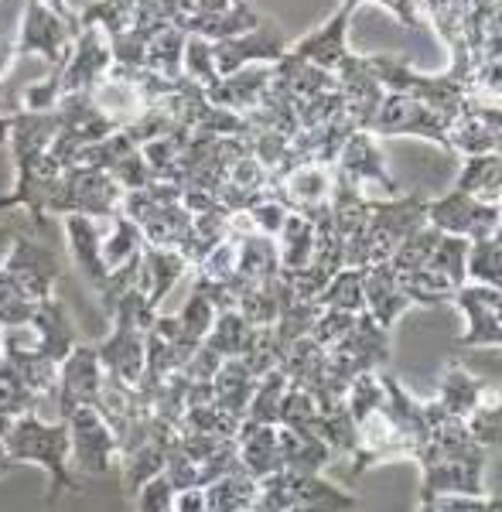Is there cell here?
<instances>
[{
	"instance_id": "34",
	"label": "cell",
	"mask_w": 502,
	"mask_h": 512,
	"mask_svg": "<svg viewBox=\"0 0 502 512\" xmlns=\"http://www.w3.org/2000/svg\"><path fill=\"white\" fill-rule=\"evenodd\" d=\"M257 499V478L246 472L222 475L212 485H205V502L209 512H246Z\"/></svg>"
},
{
	"instance_id": "24",
	"label": "cell",
	"mask_w": 502,
	"mask_h": 512,
	"mask_svg": "<svg viewBox=\"0 0 502 512\" xmlns=\"http://www.w3.org/2000/svg\"><path fill=\"white\" fill-rule=\"evenodd\" d=\"M31 328L38 332V342H41V355L52 359L55 366L76 349V325H72L69 311L62 308L59 301L45 297V301L35 304V315H31Z\"/></svg>"
},
{
	"instance_id": "46",
	"label": "cell",
	"mask_w": 502,
	"mask_h": 512,
	"mask_svg": "<svg viewBox=\"0 0 502 512\" xmlns=\"http://www.w3.org/2000/svg\"><path fill=\"white\" fill-rule=\"evenodd\" d=\"M141 502H137V512H171V499H175V485L161 475H154L151 482H144L141 489Z\"/></svg>"
},
{
	"instance_id": "20",
	"label": "cell",
	"mask_w": 502,
	"mask_h": 512,
	"mask_svg": "<svg viewBox=\"0 0 502 512\" xmlns=\"http://www.w3.org/2000/svg\"><path fill=\"white\" fill-rule=\"evenodd\" d=\"M110 219H93V216H79V212H69L65 216V236H69V250L76 256L82 277L96 287V291H106V263H103V233Z\"/></svg>"
},
{
	"instance_id": "13",
	"label": "cell",
	"mask_w": 502,
	"mask_h": 512,
	"mask_svg": "<svg viewBox=\"0 0 502 512\" xmlns=\"http://www.w3.org/2000/svg\"><path fill=\"white\" fill-rule=\"evenodd\" d=\"M499 287H485V284H462L455 294H451V304L465 315L468 328L465 335L458 338L462 349H499L502 342V321H499Z\"/></svg>"
},
{
	"instance_id": "30",
	"label": "cell",
	"mask_w": 502,
	"mask_h": 512,
	"mask_svg": "<svg viewBox=\"0 0 502 512\" xmlns=\"http://www.w3.org/2000/svg\"><path fill=\"white\" fill-rule=\"evenodd\" d=\"M236 239V277L250 280V284H263L270 277H281V260H277V246L270 236L250 233L233 236Z\"/></svg>"
},
{
	"instance_id": "38",
	"label": "cell",
	"mask_w": 502,
	"mask_h": 512,
	"mask_svg": "<svg viewBox=\"0 0 502 512\" xmlns=\"http://www.w3.org/2000/svg\"><path fill=\"white\" fill-rule=\"evenodd\" d=\"M465 253H468V239L441 233L424 270H431V274L438 280H444L451 291H458L462 284H468L465 280Z\"/></svg>"
},
{
	"instance_id": "52",
	"label": "cell",
	"mask_w": 502,
	"mask_h": 512,
	"mask_svg": "<svg viewBox=\"0 0 502 512\" xmlns=\"http://www.w3.org/2000/svg\"><path fill=\"white\" fill-rule=\"evenodd\" d=\"M246 512H257V509H253V506H250V509H246Z\"/></svg>"
},
{
	"instance_id": "4",
	"label": "cell",
	"mask_w": 502,
	"mask_h": 512,
	"mask_svg": "<svg viewBox=\"0 0 502 512\" xmlns=\"http://www.w3.org/2000/svg\"><path fill=\"white\" fill-rule=\"evenodd\" d=\"M339 175L356 188L359 198L366 202H390V198L403 195L400 181L390 175L380 151V137H373L369 130H356L349 140L342 144L339 158L332 164Z\"/></svg>"
},
{
	"instance_id": "31",
	"label": "cell",
	"mask_w": 502,
	"mask_h": 512,
	"mask_svg": "<svg viewBox=\"0 0 502 512\" xmlns=\"http://www.w3.org/2000/svg\"><path fill=\"white\" fill-rule=\"evenodd\" d=\"M144 253V233L137 222H130L127 216H113L106 222V233H103V263H106V274L113 270L127 267V263L141 260Z\"/></svg>"
},
{
	"instance_id": "10",
	"label": "cell",
	"mask_w": 502,
	"mask_h": 512,
	"mask_svg": "<svg viewBox=\"0 0 502 512\" xmlns=\"http://www.w3.org/2000/svg\"><path fill=\"white\" fill-rule=\"evenodd\" d=\"M110 65H113L110 35H106L100 24H82L69 62H65L59 72V93L62 96L89 93V89L110 72Z\"/></svg>"
},
{
	"instance_id": "16",
	"label": "cell",
	"mask_w": 502,
	"mask_h": 512,
	"mask_svg": "<svg viewBox=\"0 0 502 512\" xmlns=\"http://www.w3.org/2000/svg\"><path fill=\"white\" fill-rule=\"evenodd\" d=\"M0 270H4V274L21 287V294L35 304L45 301V297H52V280L59 277L55 256L35 243H28V239H18V243L7 250Z\"/></svg>"
},
{
	"instance_id": "32",
	"label": "cell",
	"mask_w": 502,
	"mask_h": 512,
	"mask_svg": "<svg viewBox=\"0 0 502 512\" xmlns=\"http://www.w3.org/2000/svg\"><path fill=\"white\" fill-rule=\"evenodd\" d=\"M222 239H229V209L212 205L209 212L192 216V236H188V243L181 246V256L188 260V267H195L205 253L216 250Z\"/></svg>"
},
{
	"instance_id": "25",
	"label": "cell",
	"mask_w": 502,
	"mask_h": 512,
	"mask_svg": "<svg viewBox=\"0 0 502 512\" xmlns=\"http://www.w3.org/2000/svg\"><path fill=\"white\" fill-rule=\"evenodd\" d=\"M315 222L304 219V216H294V212H287L281 233L274 236V246H277V260H281V277L291 280L298 277L301 270L311 267V260H315Z\"/></svg>"
},
{
	"instance_id": "40",
	"label": "cell",
	"mask_w": 502,
	"mask_h": 512,
	"mask_svg": "<svg viewBox=\"0 0 502 512\" xmlns=\"http://www.w3.org/2000/svg\"><path fill=\"white\" fill-rule=\"evenodd\" d=\"M216 304L205 297L199 287H192V294H188V304L175 315V325H178V338L188 345H202L205 338H209L212 325H216Z\"/></svg>"
},
{
	"instance_id": "28",
	"label": "cell",
	"mask_w": 502,
	"mask_h": 512,
	"mask_svg": "<svg viewBox=\"0 0 502 512\" xmlns=\"http://www.w3.org/2000/svg\"><path fill=\"white\" fill-rule=\"evenodd\" d=\"M499 171H502L499 151L472 154V158H465V164H462V175H458V181H455V192L472 195L475 202H485V205H499L502 202Z\"/></svg>"
},
{
	"instance_id": "1",
	"label": "cell",
	"mask_w": 502,
	"mask_h": 512,
	"mask_svg": "<svg viewBox=\"0 0 502 512\" xmlns=\"http://www.w3.org/2000/svg\"><path fill=\"white\" fill-rule=\"evenodd\" d=\"M369 69H373L376 82L383 86V93H397L421 99L431 110H438L444 120H455L462 113L465 103V82L451 72H421L410 59L403 55H369Z\"/></svg>"
},
{
	"instance_id": "12",
	"label": "cell",
	"mask_w": 502,
	"mask_h": 512,
	"mask_svg": "<svg viewBox=\"0 0 502 512\" xmlns=\"http://www.w3.org/2000/svg\"><path fill=\"white\" fill-rule=\"evenodd\" d=\"M69 424V444H72V458L82 472L89 475H106L113 468V458L120 454L117 437H113L110 424L103 420V414L96 407H79L65 417Z\"/></svg>"
},
{
	"instance_id": "8",
	"label": "cell",
	"mask_w": 502,
	"mask_h": 512,
	"mask_svg": "<svg viewBox=\"0 0 502 512\" xmlns=\"http://www.w3.org/2000/svg\"><path fill=\"white\" fill-rule=\"evenodd\" d=\"M369 134L373 137H424L434 144L448 147V120L438 110H431L421 99L386 93L380 110H376L373 123H369Z\"/></svg>"
},
{
	"instance_id": "15",
	"label": "cell",
	"mask_w": 502,
	"mask_h": 512,
	"mask_svg": "<svg viewBox=\"0 0 502 512\" xmlns=\"http://www.w3.org/2000/svg\"><path fill=\"white\" fill-rule=\"evenodd\" d=\"M502 113L499 106H485L465 96L462 113L448 123V151L472 158V154H492L502 144Z\"/></svg>"
},
{
	"instance_id": "19",
	"label": "cell",
	"mask_w": 502,
	"mask_h": 512,
	"mask_svg": "<svg viewBox=\"0 0 502 512\" xmlns=\"http://www.w3.org/2000/svg\"><path fill=\"white\" fill-rule=\"evenodd\" d=\"M188 260L178 250H161V246H147L141 253V267H137L134 291L144 294V304L158 315V304L168 297L171 287L188 274Z\"/></svg>"
},
{
	"instance_id": "26",
	"label": "cell",
	"mask_w": 502,
	"mask_h": 512,
	"mask_svg": "<svg viewBox=\"0 0 502 512\" xmlns=\"http://www.w3.org/2000/svg\"><path fill=\"white\" fill-rule=\"evenodd\" d=\"M489 393H496V390H489V383H482V379H475L468 369L451 362L441 376V386H438L434 403L444 410V417L448 420H465Z\"/></svg>"
},
{
	"instance_id": "22",
	"label": "cell",
	"mask_w": 502,
	"mask_h": 512,
	"mask_svg": "<svg viewBox=\"0 0 502 512\" xmlns=\"http://www.w3.org/2000/svg\"><path fill=\"white\" fill-rule=\"evenodd\" d=\"M485 465H489V454L468 461H434V465L421 468V502L438 499V495H485Z\"/></svg>"
},
{
	"instance_id": "43",
	"label": "cell",
	"mask_w": 502,
	"mask_h": 512,
	"mask_svg": "<svg viewBox=\"0 0 502 512\" xmlns=\"http://www.w3.org/2000/svg\"><path fill=\"white\" fill-rule=\"evenodd\" d=\"M462 424H465L468 437H472L479 448H485V451L499 448V396L496 393L485 396V400L462 420Z\"/></svg>"
},
{
	"instance_id": "27",
	"label": "cell",
	"mask_w": 502,
	"mask_h": 512,
	"mask_svg": "<svg viewBox=\"0 0 502 512\" xmlns=\"http://www.w3.org/2000/svg\"><path fill=\"white\" fill-rule=\"evenodd\" d=\"M253 390H257V376L243 366V359H226L219 373L212 376V403L233 420L246 417Z\"/></svg>"
},
{
	"instance_id": "50",
	"label": "cell",
	"mask_w": 502,
	"mask_h": 512,
	"mask_svg": "<svg viewBox=\"0 0 502 512\" xmlns=\"http://www.w3.org/2000/svg\"><path fill=\"white\" fill-rule=\"evenodd\" d=\"M233 4L236 0H188V14H222Z\"/></svg>"
},
{
	"instance_id": "9",
	"label": "cell",
	"mask_w": 502,
	"mask_h": 512,
	"mask_svg": "<svg viewBox=\"0 0 502 512\" xmlns=\"http://www.w3.org/2000/svg\"><path fill=\"white\" fill-rule=\"evenodd\" d=\"M287 38L277 24L260 21L253 31L236 38H222L212 41V62H216L219 79L222 76H233V72L246 69V65H274L277 59L287 55Z\"/></svg>"
},
{
	"instance_id": "17",
	"label": "cell",
	"mask_w": 502,
	"mask_h": 512,
	"mask_svg": "<svg viewBox=\"0 0 502 512\" xmlns=\"http://www.w3.org/2000/svg\"><path fill=\"white\" fill-rule=\"evenodd\" d=\"M349 21H352V11L339 4V11H335L322 28H315L308 38H301L298 45L287 48V52H291L294 59L311 62V65H318V69H325L335 76V72L352 59L349 38H345L349 35Z\"/></svg>"
},
{
	"instance_id": "51",
	"label": "cell",
	"mask_w": 502,
	"mask_h": 512,
	"mask_svg": "<svg viewBox=\"0 0 502 512\" xmlns=\"http://www.w3.org/2000/svg\"><path fill=\"white\" fill-rule=\"evenodd\" d=\"M0 352H4V328H0Z\"/></svg>"
},
{
	"instance_id": "14",
	"label": "cell",
	"mask_w": 502,
	"mask_h": 512,
	"mask_svg": "<svg viewBox=\"0 0 502 512\" xmlns=\"http://www.w3.org/2000/svg\"><path fill=\"white\" fill-rule=\"evenodd\" d=\"M59 383H55V393H59V410L62 417H69L72 410L79 407H100V393H103V366L96 349H86V345H76L65 359L59 362Z\"/></svg>"
},
{
	"instance_id": "5",
	"label": "cell",
	"mask_w": 502,
	"mask_h": 512,
	"mask_svg": "<svg viewBox=\"0 0 502 512\" xmlns=\"http://www.w3.org/2000/svg\"><path fill=\"white\" fill-rule=\"evenodd\" d=\"M424 202L427 198L417 192H403L390 202H369L366 239H362L366 243V267L369 263H386L414 229L427 226Z\"/></svg>"
},
{
	"instance_id": "3",
	"label": "cell",
	"mask_w": 502,
	"mask_h": 512,
	"mask_svg": "<svg viewBox=\"0 0 502 512\" xmlns=\"http://www.w3.org/2000/svg\"><path fill=\"white\" fill-rule=\"evenodd\" d=\"M82 21L62 0H28V11L21 18V35L14 41V55H41L62 69L72 55Z\"/></svg>"
},
{
	"instance_id": "11",
	"label": "cell",
	"mask_w": 502,
	"mask_h": 512,
	"mask_svg": "<svg viewBox=\"0 0 502 512\" xmlns=\"http://www.w3.org/2000/svg\"><path fill=\"white\" fill-rule=\"evenodd\" d=\"M270 195L294 216H322L328 202H332V168H325V164H294V168H287L284 175L270 181Z\"/></svg>"
},
{
	"instance_id": "49",
	"label": "cell",
	"mask_w": 502,
	"mask_h": 512,
	"mask_svg": "<svg viewBox=\"0 0 502 512\" xmlns=\"http://www.w3.org/2000/svg\"><path fill=\"white\" fill-rule=\"evenodd\" d=\"M171 512H209L205 489H199V485H192V489H178L175 499H171Z\"/></svg>"
},
{
	"instance_id": "29",
	"label": "cell",
	"mask_w": 502,
	"mask_h": 512,
	"mask_svg": "<svg viewBox=\"0 0 502 512\" xmlns=\"http://www.w3.org/2000/svg\"><path fill=\"white\" fill-rule=\"evenodd\" d=\"M141 233L147 246H161V250H178L188 243L192 236V212L185 209L181 202L175 205H158L144 222H141Z\"/></svg>"
},
{
	"instance_id": "7",
	"label": "cell",
	"mask_w": 502,
	"mask_h": 512,
	"mask_svg": "<svg viewBox=\"0 0 502 512\" xmlns=\"http://www.w3.org/2000/svg\"><path fill=\"white\" fill-rule=\"evenodd\" d=\"M424 219H427V226H434L438 233L462 236L472 243V239H485V236L499 233L502 209L499 205L475 202L472 195H462L451 188L448 195L424 202Z\"/></svg>"
},
{
	"instance_id": "37",
	"label": "cell",
	"mask_w": 502,
	"mask_h": 512,
	"mask_svg": "<svg viewBox=\"0 0 502 512\" xmlns=\"http://www.w3.org/2000/svg\"><path fill=\"white\" fill-rule=\"evenodd\" d=\"M250 342H253V325H246L236 311H219L216 325H212V332L202 345H209L219 359H243Z\"/></svg>"
},
{
	"instance_id": "2",
	"label": "cell",
	"mask_w": 502,
	"mask_h": 512,
	"mask_svg": "<svg viewBox=\"0 0 502 512\" xmlns=\"http://www.w3.org/2000/svg\"><path fill=\"white\" fill-rule=\"evenodd\" d=\"M0 441H4L7 454L14 461H38L48 472L55 475V489L52 499L59 489H76L79 485L69 478V468L65 461L72 458V444H69V424H41L38 417H14L0 424Z\"/></svg>"
},
{
	"instance_id": "39",
	"label": "cell",
	"mask_w": 502,
	"mask_h": 512,
	"mask_svg": "<svg viewBox=\"0 0 502 512\" xmlns=\"http://www.w3.org/2000/svg\"><path fill=\"white\" fill-rule=\"evenodd\" d=\"M465 280H475V284L485 287H499L502 280V243L499 233L485 236V239H472L465 253Z\"/></svg>"
},
{
	"instance_id": "18",
	"label": "cell",
	"mask_w": 502,
	"mask_h": 512,
	"mask_svg": "<svg viewBox=\"0 0 502 512\" xmlns=\"http://www.w3.org/2000/svg\"><path fill=\"white\" fill-rule=\"evenodd\" d=\"M270 93V65H246V69L233 72V76H222L216 86L205 93L212 106L229 110L236 117H250L253 110H260L267 103Z\"/></svg>"
},
{
	"instance_id": "48",
	"label": "cell",
	"mask_w": 502,
	"mask_h": 512,
	"mask_svg": "<svg viewBox=\"0 0 502 512\" xmlns=\"http://www.w3.org/2000/svg\"><path fill=\"white\" fill-rule=\"evenodd\" d=\"M359 4H369V0H342V7H349L352 14H356ZM383 7H390L393 18L400 24H407V28H417L421 24V11H417V0H380Z\"/></svg>"
},
{
	"instance_id": "44",
	"label": "cell",
	"mask_w": 502,
	"mask_h": 512,
	"mask_svg": "<svg viewBox=\"0 0 502 512\" xmlns=\"http://www.w3.org/2000/svg\"><path fill=\"white\" fill-rule=\"evenodd\" d=\"M243 212H246V219H250L253 233L270 236V239L281 233V226H284V219H287V209H284L281 202H277L274 195L260 198V202H253L250 209H243Z\"/></svg>"
},
{
	"instance_id": "35",
	"label": "cell",
	"mask_w": 502,
	"mask_h": 512,
	"mask_svg": "<svg viewBox=\"0 0 502 512\" xmlns=\"http://www.w3.org/2000/svg\"><path fill=\"white\" fill-rule=\"evenodd\" d=\"M322 311H349L362 315L366 311V297H362V267H342L339 274L328 280V287L315 297Z\"/></svg>"
},
{
	"instance_id": "21",
	"label": "cell",
	"mask_w": 502,
	"mask_h": 512,
	"mask_svg": "<svg viewBox=\"0 0 502 512\" xmlns=\"http://www.w3.org/2000/svg\"><path fill=\"white\" fill-rule=\"evenodd\" d=\"M362 297H366V315L380 328H386V332L397 325L403 311H410V301L403 294L390 263H369V267H362Z\"/></svg>"
},
{
	"instance_id": "36",
	"label": "cell",
	"mask_w": 502,
	"mask_h": 512,
	"mask_svg": "<svg viewBox=\"0 0 502 512\" xmlns=\"http://www.w3.org/2000/svg\"><path fill=\"white\" fill-rule=\"evenodd\" d=\"M291 386V379L284 376V369H270L267 376L257 379V390L250 396V407H246V417L250 424H277L281 417V403H284V393Z\"/></svg>"
},
{
	"instance_id": "42",
	"label": "cell",
	"mask_w": 502,
	"mask_h": 512,
	"mask_svg": "<svg viewBox=\"0 0 502 512\" xmlns=\"http://www.w3.org/2000/svg\"><path fill=\"white\" fill-rule=\"evenodd\" d=\"M181 76H185L188 82H195L199 89H205V93L216 86L219 72H216V62H212V41L188 35L185 55H181Z\"/></svg>"
},
{
	"instance_id": "45",
	"label": "cell",
	"mask_w": 502,
	"mask_h": 512,
	"mask_svg": "<svg viewBox=\"0 0 502 512\" xmlns=\"http://www.w3.org/2000/svg\"><path fill=\"white\" fill-rule=\"evenodd\" d=\"M352 325H356V315H349V311H322L315 325H311L308 338H315L322 349H332L335 342H342L352 332Z\"/></svg>"
},
{
	"instance_id": "41",
	"label": "cell",
	"mask_w": 502,
	"mask_h": 512,
	"mask_svg": "<svg viewBox=\"0 0 502 512\" xmlns=\"http://www.w3.org/2000/svg\"><path fill=\"white\" fill-rule=\"evenodd\" d=\"M438 229L434 226H421V229H414L403 243L393 250V256L386 263L393 267V274L403 277V274H414V270H421L427 267V260H431V253H434V243H438Z\"/></svg>"
},
{
	"instance_id": "47",
	"label": "cell",
	"mask_w": 502,
	"mask_h": 512,
	"mask_svg": "<svg viewBox=\"0 0 502 512\" xmlns=\"http://www.w3.org/2000/svg\"><path fill=\"white\" fill-rule=\"evenodd\" d=\"M427 502L434 512H499V499H485V495H438Z\"/></svg>"
},
{
	"instance_id": "6",
	"label": "cell",
	"mask_w": 502,
	"mask_h": 512,
	"mask_svg": "<svg viewBox=\"0 0 502 512\" xmlns=\"http://www.w3.org/2000/svg\"><path fill=\"white\" fill-rule=\"evenodd\" d=\"M390 332L376 325L373 318L362 311L356 315V325L352 332L335 342L332 349H325V359H328V373L339 376L342 383H352L356 376L362 373H376L380 366H386L390 359Z\"/></svg>"
},
{
	"instance_id": "23",
	"label": "cell",
	"mask_w": 502,
	"mask_h": 512,
	"mask_svg": "<svg viewBox=\"0 0 502 512\" xmlns=\"http://www.w3.org/2000/svg\"><path fill=\"white\" fill-rule=\"evenodd\" d=\"M263 18L253 11L246 0H236L229 11L222 14H181L175 18V28H181L192 38H205V41H222V38H236L246 35V31L257 28Z\"/></svg>"
},
{
	"instance_id": "33",
	"label": "cell",
	"mask_w": 502,
	"mask_h": 512,
	"mask_svg": "<svg viewBox=\"0 0 502 512\" xmlns=\"http://www.w3.org/2000/svg\"><path fill=\"white\" fill-rule=\"evenodd\" d=\"M185 41L188 35L175 24H164L161 31H154L151 41H147V59L144 69L158 72L164 79H181V55H185Z\"/></svg>"
}]
</instances>
